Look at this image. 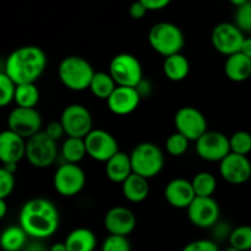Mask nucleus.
I'll use <instances>...</instances> for the list:
<instances>
[{
  "mask_svg": "<svg viewBox=\"0 0 251 251\" xmlns=\"http://www.w3.org/2000/svg\"><path fill=\"white\" fill-rule=\"evenodd\" d=\"M60 217L56 206L43 198L31 199L24 203L19 215V226L29 238L43 240L58 230Z\"/></svg>",
  "mask_w": 251,
  "mask_h": 251,
  "instance_id": "obj_1",
  "label": "nucleus"
},
{
  "mask_svg": "<svg viewBox=\"0 0 251 251\" xmlns=\"http://www.w3.org/2000/svg\"><path fill=\"white\" fill-rule=\"evenodd\" d=\"M47 54L37 46H24L9 54L4 73L15 85L36 83L47 68Z\"/></svg>",
  "mask_w": 251,
  "mask_h": 251,
  "instance_id": "obj_2",
  "label": "nucleus"
},
{
  "mask_svg": "<svg viewBox=\"0 0 251 251\" xmlns=\"http://www.w3.org/2000/svg\"><path fill=\"white\" fill-rule=\"evenodd\" d=\"M96 71L90 61L78 55H69L60 61L58 76L61 83L71 91H85L90 87Z\"/></svg>",
  "mask_w": 251,
  "mask_h": 251,
  "instance_id": "obj_3",
  "label": "nucleus"
},
{
  "mask_svg": "<svg viewBox=\"0 0 251 251\" xmlns=\"http://www.w3.org/2000/svg\"><path fill=\"white\" fill-rule=\"evenodd\" d=\"M149 43L159 55L171 56L179 54L185 46L183 31L172 22H158L149 32Z\"/></svg>",
  "mask_w": 251,
  "mask_h": 251,
  "instance_id": "obj_4",
  "label": "nucleus"
},
{
  "mask_svg": "<svg viewBox=\"0 0 251 251\" xmlns=\"http://www.w3.org/2000/svg\"><path fill=\"white\" fill-rule=\"evenodd\" d=\"M132 173L146 179L154 178L164 167V153L161 147L152 142L136 145L130 153Z\"/></svg>",
  "mask_w": 251,
  "mask_h": 251,
  "instance_id": "obj_5",
  "label": "nucleus"
},
{
  "mask_svg": "<svg viewBox=\"0 0 251 251\" xmlns=\"http://www.w3.org/2000/svg\"><path fill=\"white\" fill-rule=\"evenodd\" d=\"M108 73L110 74L117 86L136 88L144 80L141 63L136 56L129 53L117 54L110 60Z\"/></svg>",
  "mask_w": 251,
  "mask_h": 251,
  "instance_id": "obj_6",
  "label": "nucleus"
},
{
  "mask_svg": "<svg viewBox=\"0 0 251 251\" xmlns=\"http://www.w3.org/2000/svg\"><path fill=\"white\" fill-rule=\"evenodd\" d=\"M58 152L56 141L50 139L46 131H39L26 140L25 158L34 168L44 169L50 167L55 162Z\"/></svg>",
  "mask_w": 251,
  "mask_h": 251,
  "instance_id": "obj_7",
  "label": "nucleus"
},
{
  "mask_svg": "<svg viewBox=\"0 0 251 251\" xmlns=\"http://www.w3.org/2000/svg\"><path fill=\"white\" fill-rule=\"evenodd\" d=\"M59 122L68 137L85 139L93 130V119L91 112L82 104H70L64 108Z\"/></svg>",
  "mask_w": 251,
  "mask_h": 251,
  "instance_id": "obj_8",
  "label": "nucleus"
},
{
  "mask_svg": "<svg viewBox=\"0 0 251 251\" xmlns=\"http://www.w3.org/2000/svg\"><path fill=\"white\" fill-rule=\"evenodd\" d=\"M54 189L64 198H73L82 191L86 185V174L78 164L63 163L53 176Z\"/></svg>",
  "mask_w": 251,
  "mask_h": 251,
  "instance_id": "obj_9",
  "label": "nucleus"
},
{
  "mask_svg": "<svg viewBox=\"0 0 251 251\" xmlns=\"http://www.w3.org/2000/svg\"><path fill=\"white\" fill-rule=\"evenodd\" d=\"M176 131L189 141H198L207 131V120L202 112L195 107H181L174 115Z\"/></svg>",
  "mask_w": 251,
  "mask_h": 251,
  "instance_id": "obj_10",
  "label": "nucleus"
},
{
  "mask_svg": "<svg viewBox=\"0 0 251 251\" xmlns=\"http://www.w3.org/2000/svg\"><path fill=\"white\" fill-rule=\"evenodd\" d=\"M244 39V32L240 31L234 24L230 22H221L215 26L211 33L213 48L218 53L227 56L239 53Z\"/></svg>",
  "mask_w": 251,
  "mask_h": 251,
  "instance_id": "obj_11",
  "label": "nucleus"
},
{
  "mask_svg": "<svg viewBox=\"0 0 251 251\" xmlns=\"http://www.w3.org/2000/svg\"><path fill=\"white\" fill-rule=\"evenodd\" d=\"M42 127V117L36 108L15 107L7 117V129L25 140L38 134Z\"/></svg>",
  "mask_w": 251,
  "mask_h": 251,
  "instance_id": "obj_12",
  "label": "nucleus"
},
{
  "mask_svg": "<svg viewBox=\"0 0 251 251\" xmlns=\"http://www.w3.org/2000/svg\"><path fill=\"white\" fill-rule=\"evenodd\" d=\"M196 142V153L207 162H221L230 153L229 137L220 131H206Z\"/></svg>",
  "mask_w": 251,
  "mask_h": 251,
  "instance_id": "obj_13",
  "label": "nucleus"
},
{
  "mask_svg": "<svg viewBox=\"0 0 251 251\" xmlns=\"http://www.w3.org/2000/svg\"><path fill=\"white\" fill-rule=\"evenodd\" d=\"M87 156L98 162H107L119 152L117 139L103 129H93L85 137Z\"/></svg>",
  "mask_w": 251,
  "mask_h": 251,
  "instance_id": "obj_14",
  "label": "nucleus"
},
{
  "mask_svg": "<svg viewBox=\"0 0 251 251\" xmlns=\"http://www.w3.org/2000/svg\"><path fill=\"white\" fill-rule=\"evenodd\" d=\"M189 221L195 227L212 228L220 221V205L213 198L196 196L188 208Z\"/></svg>",
  "mask_w": 251,
  "mask_h": 251,
  "instance_id": "obj_15",
  "label": "nucleus"
},
{
  "mask_svg": "<svg viewBox=\"0 0 251 251\" xmlns=\"http://www.w3.org/2000/svg\"><path fill=\"white\" fill-rule=\"evenodd\" d=\"M220 174L227 183L240 185L251 178V162L248 156L230 152L220 162Z\"/></svg>",
  "mask_w": 251,
  "mask_h": 251,
  "instance_id": "obj_16",
  "label": "nucleus"
},
{
  "mask_svg": "<svg viewBox=\"0 0 251 251\" xmlns=\"http://www.w3.org/2000/svg\"><path fill=\"white\" fill-rule=\"evenodd\" d=\"M104 227L110 235L127 237L136 227V217L130 208L115 206L105 213Z\"/></svg>",
  "mask_w": 251,
  "mask_h": 251,
  "instance_id": "obj_17",
  "label": "nucleus"
},
{
  "mask_svg": "<svg viewBox=\"0 0 251 251\" xmlns=\"http://www.w3.org/2000/svg\"><path fill=\"white\" fill-rule=\"evenodd\" d=\"M26 154V140L11 130L0 132V162L2 166L19 164Z\"/></svg>",
  "mask_w": 251,
  "mask_h": 251,
  "instance_id": "obj_18",
  "label": "nucleus"
},
{
  "mask_svg": "<svg viewBox=\"0 0 251 251\" xmlns=\"http://www.w3.org/2000/svg\"><path fill=\"white\" fill-rule=\"evenodd\" d=\"M141 96L134 87L117 86L107 100L108 108L115 115H129L139 107Z\"/></svg>",
  "mask_w": 251,
  "mask_h": 251,
  "instance_id": "obj_19",
  "label": "nucleus"
},
{
  "mask_svg": "<svg viewBox=\"0 0 251 251\" xmlns=\"http://www.w3.org/2000/svg\"><path fill=\"white\" fill-rule=\"evenodd\" d=\"M164 198L172 207L188 208L196 195L190 180L176 178L167 184L164 189Z\"/></svg>",
  "mask_w": 251,
  "mask_h": 251,
  "instance_id": "obj_20",
  "label": "nucleus"
},
{
  "mask_svg": "<svg viewBox=\"0 0 251 251\" xmlns=\"http://www.w3.org/2000/svg\"><path fill=\"white\" fill-rule=\"evenodd\" d=\"M105 174L110 181L123 184L132 174L130 154L119 151L109 161L105 162Z\"/></svg>",
  "mask_w": 251,
  "mask_h": 251,
  "instance_id": "obj_21",
  "label": "nucleus"
},
{
  "mask_svg": "<svg viewBox=\"0 0 251 251\" xmlns=\"http://www.w3.org/2000/svg\"><path fill=\"white\" fill-rule=\"evenodd\" d=\"M225 74L233 82H243L251 76V59L243 53L227 56L225 63Z\"/></svg>",
  "mask_w": 251,
  "mask_h": 251,
  "instance_id": "obj_22",
  "label": "nucleus"
},
{
  "mask_svg": "<svg viewBox=\"0 0 251 251\" xmlns=\"http://www.w3.org/2000/svg\"><path fill=\"white\" fill-rule=\"evenodd\" d=\"M122 193L124 198L130 202H142L144 200H146L150 194L149 179L132 173L122 184Z\"/></svg>",
  "mask_w": 251,
  "mask_h": 251,
  "instance_id": "obj_23",
  "label": "nucleus"
},
{
  "mask_svg": "<svg viewBox=\"0 0 251 251\" xmlns=\"http://www.w3.org/2000/svg\"><path fill=\"white\" fill-rule=\"evenodd\" d=\"M64 243L68 251H95L97 238L88 228H76L69 233Z\"/></svg>",
  "mask_w": 251,
  "mask_h": 251,
  "instance_id": "obj_24",
  "label": "nucleus"
},
{
  "mask_svg": "<svg viewBox=\"0 0 251 251\" xmlns=\"http://www.w3.org/2000/svg\"><path fill=\"white\" fill-rule=\"evenodd\" d=\"M190 71V63L181 53L167 56L163 61V73L168 80L179 82L188 77Z\"/></svg>",
  "mask_w": 251,
  "mask_h": 251,
  "instance_id": "obj_25",
  "label": "nucleus"
},
{
  "mask_svg": "<svg viewBox=\"0 0 251 251\" xmlns=\"http://www.w3.org/2000/svg\"><path fill=\"white\" fill-rule=\"evenodd\" d=\"M27 238L20 226H10L0 234V248L2 251H22L27 244Z\"/></svg>",
  "mask_w": 251,
  "mask_h": 251,
  "instance_id": "obj_26",
  "label": "nucleus"
},
{
  "mask_svg": "<svg viewBox=\"0 0 251 251\" xmlns=\"http://www.w3.org/2000/svg\"><path fill=\"white\" fill-rule=\"evenodd\" d=\"M60 154L65 163L78 164L87 156L85 140L78 137H66L61 145Z\"/></svg>",
  "mask_w": 251,
  "mask_h": 251,
  "instance_id": "obj_27",
  "label": "nucleus"
},
{
  "mask_svg": "<svg viewBox=\"0 0 251 251\" xmlns=\"http://www.w3.org/2000/svg\"><path fill=\"white\" fill-rule=\"evenodd\" d=\"M88 88H90V91L96 98L107 100L110 97V95L114 92L115 88H117V83L113 80L109 73L97 71L93 75Z\"/></svg>",
  "mask_w": 251,
  "mask_h": 251,
  "instance_id": "obj_28",
  "label": "nucleus"
},
{
  "mask_svg": "<svg viewBox=\"0 0 251 251\" xmlns=\"http://www.w3.org/2000/svg\"><path fill=\"white\" fill-rule=\"evenodd\" d=\"M14 102L17 107L36 108L39 102V90L36 83H22L16 85Z\"/></svg>",
  "mask_w": 251,
  "mask_h": 251,
  "instance_id": "obj_29",
  "label": "nucleus"
},
{
  "mask_svg": "<svg viewBox=\"0 0 251 251\" xmlns=\"http://www.w3.org/2000/svg\"><path fill=\"white\" fill-rule=\"evenodd\" d=\"M191 185L199 198H212L217 189V179L210 172H200L193 178Z\"/></svg>",
  "mask_w": 251,
  "mask_h": 251,
  "instance_id": "obj_30",
  "label": "nucleus"
},
{
  "mask_svg": "<svg viewBox=\"0 0 251 251\" xmlns=\"http://www.w3.org/2000/svg\"><path fill=\"white\" fill-rule=\"evenodd\" d=\"M230 247L240 251L251 250V226L244 225L234 228L229 237Z\"/></svg>",
  "mask_w": 251,
  "mask_h": 251,
  "instance_id": "obj_31",
  "label": "nucleus"
},
{
  "mask_svg": "<svg viewBox=\"0 0 251 251\" xmlns=\"http://www.w3.org/2000/svg\"><path fill=\"white\" fill-rule=\"evenodd\" d=\"M229 146L232 153L248 156L251 152V134L245 130H239L229 137Z\"/></svg>",
  "mask_w": 251,
  "mask_h": 251,
  "instance_id": "obj_32",
  "label": "nucleus"
},
{
  "mask_svg": "<svg viewBox=\"0 0 251 251\" xmlns=\"http://www.w3.org/2000/svg\"><path fill=\"white\" fill-rule=\"evenodd\" d=\"M189 140L180 132L176 131L168 136L166 141V150L171 156L180 157L188 151L189 149Z\"/></svg>",
  "mask_w": 251,
  "mask_h": 251,
  "instance_id": "obj_33",
  "label": "nucleus"
},
{
  "mask_svg": "<svg viewBox=\"0 0 251 251\" xmlns=\"http://www.w3.org/2000/svg\"><path fill=\"white\" fill-rule=\"evenodd\" d=\"M15 90L16 85L14 81L4 71H0V108L6 107L14 102Z\"/></svg>",
  "mask_w": 251,
  "mask_h": 251,
  "instance_id": "obj_34",
  "label": "nucleus"
},
{
  "mask_svg": "<svg viewBox=\"0 0 251 251\" xmlns=\"http://www.w3.org/2000/svg\"><path fill=\"white\" fill-rule=\"evenodd\" d=\"M234 25L242 32H251V2L237 7L234 15Z\"/></svg>",
  "mask_w": 251,
  "mask_h": 251,
  "instance_id": "obj_35",
  "label": "nucleus"
},
{
  "mask_svg": "<svg viewBox=\"0 0 251 251\" xmlns=\"http://www.w3.org/2000/svg\"><path fill=\"white\" fill-rule=\"evenodd\" d=\"M100 251H131V247L127 237L109 234L103 242Z\"/></svg>",
  "mask_w": 251,
  "mask_h": 251,
  "instance_id": "obj_36",
  "label": "nucleus"
},
{
  "mask_svg": "<svg viewBox=\"0 0 251 251\" xmlns=\"http://www.w3.org/2000/svg\"><path fill=\"white\" fill-rule=\"evenodd\" d=\"M15 189V174L0 167V199L9 198Z\"/></svg>",
  "mask_w": 251,
  "mask_h": 251,
  "instance_id": "obj_37",
  "label": "nucleus"
},
{
  "mask_svg": "<svg viewBox=\"0 0 251 251\" xmlns=\"http://www.w3.org/2000/svg\"><path fill=\"white\" fill-rule=\"evenodd\" d=\"M181 251H221L217 243L208 239H199L189 243Z\"/></svg>",
  "mask_w": 251,
  "mask_h": 251,
  "instance_id": "obj_38",
  "label": "nucleus"
},
{
  "mask_svg": "<svg viewBox=\"0 0 251 251\" xmlns=\"http://www.w3.org/2000/svg\"><path fill=\"white\" fill-rule=\"evenodd\" d=\"M211 230H212L213 242H222L225 239H229L230 234L233 232L229 223L220 222V221L211 228Z\"/></svg>",
  "mask_w": 251,
  "mask_h": 251,
  "instance_id": "obj_39",
  "label": "nucleus"
},
{
  "mask_svg": "<svg viewBox=\"0 0 251 251\" xmlns=\"http://www.w3.org/2000/svg\"><path fill=\"white\" fill-rule=\"evenodd\" d=\"M46 134L48 135L50 139H53L54 141H58L59 139H61V137L65 135V131H64V127L63 125H61L60 122H51L49 123L48 126L46 127Z\"/></svg>",
  "mask_w": 251,
  "mask_h": 251,
  "instance_id": "obj_40",
  "label": "nucleus"
},
{
  "mask_svg": "<svg viewBox=\"0 0 251 251\" xmlns=\"http://www.w3.org/2000/svg\"><path fill=\"white\" fill-rule=\"evenodd\" d=\"M142 5L147 9V11H158V10L166 9L172 0H139Z\"/></svg>",
  "mask_w": 251,
  "mask_h": 251,
  "instance_id": "obj_41",
  "label": "nucleus"
},
{
  "mask_svg": "<svg viewBox=\"0 0 251 251\" xmlns=\"http://www.w3.org/2000/svg\"><path fill=\"white\" fill-rule=\"evenodd\" d=\"M129 14L132 19L140 20L142 19V17H145V15L147 14V9L139 1V0H136V1H134L130 5Z\"/></svg>",
  "mask_w": 251,
  "mask_h": 251,
  "instance_id": "obj_42",
  "label": "nucleus"
},
{
  "mask_svg": "<svg viewBox=\"0 0 251 251\" xmlns=\"http://www.w3.org/2000/svg\"><path fill=\"white\" fill-rule=\"evenodd\" d=\"M24 251H49V250H47V248L42 244L41 240L34 239V242L27 243Z\"/></svg>",
  "mask_w": 251,
  "mask_h": 251,
  "instance_id": "obj_43",
  "label": "nucleus"
},
{
  "mask_svg": "<svg viewBox=\"0 0 251 251\" xmlns=\"http://www.w3.org/2000/svg\"><path fill=\"white\" fill-rule=\"evenodd\" d=\"M240 53H243L244 55H247L248 58L251 59V37H245L244 42H243L242 49H240Z\"/></svg>",
  "mask_w": 251,
  "mask_h": 251,
  "instance_id": "obj_44",
  "label": "nucleus"
},
{
  "mask_svg": "<svg viewBox=\"0 0 251 251\" xmlns=\"http://www.w3.org/2000/svg\"><path fill=\"white\" fill-rule=\"evenodd\" d=\"M7 213V205H6V201L5 199H0V220L6 216Z\"/></svg>",
  "mask_w": 251,
  "mask_h": 251,
  "instance_id": "obj_45",
  "label": "nucleus"
},
{
  "mask_svg": "<svg viewBox=\"0 0 251 251\" xmlns=\"http://www.w3.org/2000/svg\"><path fill=\"white\" fill-rule=\"evenodd\" d=\"M49 251H68L65 243H55L54 245H51Z\"/></svg>",
  "mask_w": 251,
  "mask_h": 251,
  "instance_id": "obj_46",
  "label": "nucleus"
},
{
  "mask_svg": "<svg viewBox=\"0 0 251 251\" xmlns=\"http://www.w3.org/2000/svg\"><path fill=\"white\" fill-rule=\"evenodd\" d=\"M229 1H230V4H233L234 6L239 7V6H242V5L249 2V0H229Z\"/></svg>",
  "mask_w": 251,
  "mask_h": 251,
  "instance_id": "obj_47",
  "label": "nucleus"
},
{
  "mask_svg": "<svg viewBox=\"0 0 251 251\" xmlns=\"http://www.w3.org/2000/svg\"><path fill=\"white\" fill-rule=\"evenodd\" d=\"M223 251H240V250H237V249H234V248L229 247V248H227V249H226V250H223Z\"/></svg>",
  "mask_w": 251,
  "mask_h": 251,
  "instance_id": "obj_48",
  "label": "nucleus"
},
{
  "mask_svg": "<svg viewBox=\"0 0 251 251\" xmlns=\"http://www.w3.org/2000/svg\"><path fill=\"white\" fill-rule=\"evenodd\" d=\"M249 1H250V2H251V0H249Z\"/></svg>",
  "mask_w": 251,
  "mask_h": 251,
  "instance_id": "obj_49",
  "label": "nucleus"
}]
</instances>
